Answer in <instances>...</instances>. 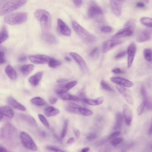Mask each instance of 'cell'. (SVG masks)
<instances>
[{"label": "cell", "instance_id": "cell-61", "mask_svg": "<svg viewBox=\"0 0 152 152\" xmlns=\"http://www.w3.org/2000/svg\"><path fill=\"white\" fill-rule=\"evenodd\" d=\"M67 61H72V59L71 58L68 56H66L64 58Z\"/></svg>", "mask_w": 152, "mask_h": 152}, {"label": "cell", "instance_id": "cell-45", "mask_svg": "<svg viewBox=\"0 0 152 152\" xmlns=\"http://www.w3.org/2000/svg\"><path fill=\"white\" fill-rule=\"evenodd\" d=\"M146 103L143 102L138 107L137 109V113L139 115H140L142 113L144 107L146 106Z\"/></svg>", "mask_w": 152, "mask_h": 152}, {"label": "cell", "instance_id": "cell-63", "mask_svg": "<svg viewBox=\"0 0 152 152\" xmlns=\"http://www.w3.org/2000/svg\"><path fill=\"white\" fill-rule=\"evenodd\" d=\"M145 1V2H146V3H148V2H149V1H147H147Z\"/></svg>", "mask_w": 152, "mask_h": 152}, {"label": "cell", "instance_id": "cell-50", "mask_svg": "<svg viewBox=\"0 0 152 152\" xmlns=\"http://www.w3.org/2000/svg\"><path fill=\"white\" fill-rule=\"evenodd\" d=\"M0 64H2L5 62L4 53L2 51L0 50Z\"/></svg>", "mask_w": 152, "mask_h": 152}, {"label": "cell", "instance_id": "cell-11", "mask_svg": "<svg viewBox=\"0 0 152 152\" xmlns=\"http://www.w3.org/2000/svg\"><path fill=\"white\" fill-rule=\"evenodd\" d=\"M116 87L126 101L130 104H133V101L130 90L121 86L118 85L116 86Z\"/></svg>", "mask_w": 152, "mask_h": 152}, {"label": "cell", "instance_id": "cell-5", "mask_svg": "<svg viewBox=\"0 0 152 152\" xmlns=\"http://www.w3.org/2000/svg\"><path fill=\"white\" fill-rule=\"evenodd\" d=\"M16 132L15 128L12 125L9 123H5L1 129V139L6 141L13 140L16 135Z\"/></svg>", "mask_w": 152, "mask_h": 152}, {"label": "cell", "instance_id": "cell-1", "mask_svg": "<svg viewBox=\"0 0 152 152\" xmlns=\"http://www.w3.org/2000/svg\"><path fill=\"white\" fill-rule=\"evenodd\" d=\"M27 2L25 0L0 1V15L9 13L24 5Z\"/></svg>", "mask_w": 152, "mask_h": 152}, {"label": "cell", "instance_id": "cell-46", "mask_svg": "<svg viewBox=\"0 0 152 152\" xmlns=\"http://www.w3.org/2000/svg\"><path fill=\"white\" fill-rule=\"evenodd\" d=\"M46 148L48 150L54 152H65L62 150L52 146H48Z\"/></svg>", "mask_w": 152, "mask_h": 152}, {"label": "cell", "instance_id": "cell-55", "mask_svg": "<svg viewBox=\"0 0 152 152\" xmlns=\"http://www.w3.org/2000/svg\"><path fill=\"white\" fill-rule=\"evenodd\" d=\"M18 60L20 62H24L27 60V58L26 56L23 55L19 57Z\"/></svg>", "mask_w": 152, "mask_h": 152}, {"label": "cell", "instance_id": "cell-21", "mask_svg": "<svg viewBox=\"0 0 152 152\" xmlns=\"http://www.w3.org/2000/svg\"><path fill=\"white\" fill-rule=\"evenodd\" d=\"M123 109L125 122L127 125H130L131 124L132 118V111L126 104H124L123 105Z\"/></svg>", "mask_w": 152, "mask_h": 152}, {"label": "cell", "instance_id": "cell-29", "mask_svg": "<svg viewBox=\"0 0 152 152\" xmlns=\"http://www.w3.org/2000/svg\"><path fill=\"white\" fill-rule=\"evenodd\" d=\"M44 113L46 116L49 117L58 114L60 113V111L58 109L51 106L45 108L44 110Z\"/></svg>", "mask_w": 152, "mask_h": 152}, {"label": "cell", "instance_id": "cell-4", "mask_svg": "<svg viewBox=\"0 0 152 152\" xmlns=\"http://www.w3.org/2000/svg\"><path fill=\"white\" fill-rule=\"evenodd\" d=\"M28 14L25 12L13 13L7 15L4 17L5 22L11 25H19L26 22Z\"/></svg>", "mask_w": 152, "mask_h": 152}, {"label": "cell", "instance_id": "cell-20", "mask_svg": "<svg viewBox=\"0 0 152 152\" xmlns=\"http://www.w3.org/2000/svg\"><path fill=\"white\" fill-rule=\"evenodd\" d=\"M110 80L113 82L118 85L130 87L133 86L134 83L132 81L126 79L118 77H113L110 78Z\"/></svg>", "mask_w": 152, "mask_h": 152}, {"label": "cell", "instance_id": "cell-58", "mask_svg": "<svg viewBox=\"0 0 152 152\" xmlns=\"http://www.w3.org/2000/svg\"><path fill=\"white\" fill-rule=\"evenodd\" d=\"M0 152H9L5 148L1 146L0 147Z\"/></svg>", "mask_w": 152, "mask_h": 152}, {"label": "cell", "instance_id": "cell-27", "mask_svg": "<svg viewBox=\"0 0 152 152\" xmlns=\"http://www.w3.org/2000/svg\"><path fill=\"white\" fill-rule=\"evenodd\" d=\"M86 104L91 105H97L101 104L104 101L103 97H100L95 99L85 98L83 100Z\"/></svg>", "mask_w": 152, "mask_h": 152}, {"label": "cell", "instance_id": "cell-47", "mask_svg": "<svg viewBox=\"0 0 152 152\" xmlns=\"http://www.w3.org/2000/svg\"><path fill=\"white\" fill-rule=\"evenodd\" d=\"M127 52L125 51H121L118 53L115 56L116 59L121 58L124 57L126 54Z\"/></svg>", "mask_w": 152, "mask_h": 152}, {"label": "cell", "instance_id": "cell-18", "mask_svg": "<svg viewBox=\"0 0 152 152\" xmlns=\"http://www.w3.org/2000/svg\"><path fill=\"white\" fill-rule=\"evenodd\" d=\"M57 22L58 28L61 34L65 36H70L71 30L67 25L60 18L57 19Z\"/></svg>", "mask_w": 152, "mask_h": 152}, {"label": "cell", "instance_id": "cell-39", "mask_svg": "<svg viewBox=\"0 0 152 152\" xmlns=\"http://www.w3.org/2000/svg\"><path fill=\"white\" fill-rule=\"evenodd\" d=\"M68 125V121L67 120H65L64 122L63 128L60 135L61 138H63L65 137L67 132Z\"/></svg>", "mask_w": 152, "mask_h": 152}, {"label": "cell", "instance_id": "cell-40", "mask_svg": "<svg viewBox=\"0 0 152 152\" xmlns=\"http://www.w3.org/2000/svg\"><path fill=\"white\" fill-rule=\"evenodd\" d=\"M100 83L101 87L103 89L109 91H113V89L104 80H102Z\"/></svg>", "mask_w": 152, "mask_h": 152}, {"label": "cell", "instance_id": "cell-36", "mask_svg": "<svg viewBox=\"0 0 152 152\" xmlns=\"http://www.w3.org/2000/svg\"><path fill=\"white\" fill-rule=\"evenodd\" d=\"M143 54L145 59L148 61L152 60V50L150 48L145 49L143 51Z\"/></svg>", "mask_w": 152, "mask_h": 152}, {"label": "cell", "instance_id": "cell-62", "mask_svg": "<svg viewBox=\"0 0 152 152\" xmlns=\"http://www.w3.org/2000/svg\"><path fill=\"white\" fill-rule=\"evenodd\" d=\"M148 133L150 134H152V123L151 126L148 130Z\"/></svg>", "mask_w": 152, "mask_h": 152}, {"label": "cell", "instance_id": "cell-9", "mask_svg": "<svg viewBox=\"0 0 152 152\" xmlns=\"http://www.w3.org/2000/svg\"><path fill=\"white\" fill-rule=\"evenodd\" d=\"M28 58L31 62L37 64L48 63L50 58L49 56L43 54L30 55Z\"/></svg>", "mask_w": 152, "mask_h": 152}, {"label": "cell", "instance_id": "cell-43", "mask_svg": "<svg viewBox=\"0 0 152 152\" xmlns=\"http://www.w3.org/2000/svg\"><path fill=\"white\" fill-rule=\"evenodd\" d=\"M123 140L121 137H117L114 138L110 142L111 144L113 146H116L121 143Z\"/></svg>", "mask_w": 152, "mask_h": 152}, {"label": "cell", "instance_id": "cell-64", "mask_svg": "<svg viewBox=\"0 0 152 152\" xmlns=\"http://www.w3.org/2000/svg\"><path fill=\"white\" fill-rule=\"evenodd\" d=\"M151 149H152V145H151Z\"/></svg>", "mask_w": 152, "mask_h": 152}, {"label": "cell", "instance_id": "cell-28", "mask_svg": "<svg viewBox=\"0 0 152 152\" xmlns=\"http://www.w3.org/2000/svg\"><path fill=\"white\" fill-rule=\"evenodd\" d=\"M34 68V66L32 64H26L20 67V71L23 75H27L32 72Z\"/></svg>", "mask_w": 152, "mask_h": 152}, {"label": "cell", "instance_id": "cell-25", "mask_svg": "<svg viewBox=\"0 0 152 152\" xmlns=\"http://www.w3.org/2000/svg\"><path fill=\"white\" fill-rule=\"evenodd\" d=\"M7 102L10 105L16 109L22 111H25L26 110V107L24 106L11 97L8 98Z\"/></svg>", "mask_w": 152, "mask_h": 152}, {"label": "cell", "instance_id": "cell-59", "mask_svg": "<svg viewBox=\"0 0 152 152\" xmlns=\"http://www.w3.org/2000/svg\"><path fill=\"white\" fill-rule=\"evenodd\" d=\"M67 81V80L65 79H58L57 81V82L59 83H62L66 82Z\"/></svg>", "mask_w": 152, "mask_h": 152}, {"label": "cell", "instance_id": "cell-19", "mask_svg": "<svg viewBox=\"0 0 152 152\" xmlns=\"http://www.w3.org/2000/svg\"><path fill=\"white\" fill-rule=\"evenodd\" d=\"M0 120L1 121L4 117L11 119L14 115V113L12 109L7 106H1L0 108Z\"/></svg>", "mask_w": 152, "mask_h": 152}, {"label": "cell", "instance_id": "cell-23", "mask_svg": "<svg viewBox=\"0 0 152 152\" xmlns=\"http://www.w3.org/2000/svg\"><path fill=\"white\" fill-rule=\"evenodd\" d=\"M133 31L127 28H123L112 37V39L129 37L133 34Z\"/></svg>", "mask_w": 152, "mask_h": 152}, {"label": "cell", "instance_id": "cell-3", "mask_svg": "<svg viewBox=\"0 0 152 152\" xmlns=\"http://www.w3.org/2000/svg\"><path fill=\"white\" fill-rule=\"evenodd\" d=\"M72 27L77 34L85 42L92 43L96 40V37L88 31L75 20L72 22Z\"/></svg>", "mask_w": 152, "mask_h": 152}, {"label": "cell", "instance_id": "cell-48", "mask_svg": "<svg viewBox=\"0 0 152 152\" xmlns=\"http://www.w3.org/2000/svg\"><path fill=\"white\" fill-rule=\"evenodd\" d=\"M120 134V132L119 131L115 132L111 134L108 138L109 139H114L119 136Z\"/></svg>", "mask_w": 152, "mask_h": 152}, {"label": "cell", "instance_id": "cell-42", "mask_svg": "<svg viewBox=\"0 0 152 152\" xmlns=\"http://www.w3.org/2000/svg\"><path fill=\"white\" fill-rule=\"evenodd\" d=\"M99 53V48L98 47H96L93 49L89 55L91 57L96 58L98 57Z\"/></svg>", "mask_w": 152, "mask_h": 152}, {"label": "cell", "instance_id": "cell-60", "mask_svg": "<svg viewBox=\"0 0 152 152\" xmlns=\"http://www.w3.org/2000/svg\"><path fill=\"white\" fill-rule=\"evenodd\" d=\"M90 148L89 147H86L82 149L81 152H88Z\"/></svg>", "mask_w": 152, "mask_h": 152}, {"label": "cell", "instance_id": "cell-49", "mask_svg": "<svg viewBox=\"0 0 152 152\" xmlns=\"http://www.w3.org/2000/svg\"><path fill=\"white\" fill-rule=\"evenodd\" d=\"M96 137V134L94 133H90L86 137L87 139L88 140H92L95 139Z\"/></svg>", "mask_w": 152, "mask_h": 152}, {"label": "cell", "instance_id": "cell-2", "mask_svg": "<svg viewBox=\"0 0 152 152\" xmlns=\"http://www.w3.org/2000/svg\"><path fill=\"white\" fill-rule=\"evenodd\" d=\"M34 15L45 32H48L50 30L52 20L50 15L48 11L44 9H38L35 11Z\"/></svg>", "mask_w": 152, "mask_h": 152}, {"label": "cell", "instance_id": "cell-16", "mask_svg": "<svg viewBox=\"0 0 152 152\" xmlns=\"http://www.w3.org/2000/svg\"><path fill=\"white\" fill-rule=\"evenodd\" d=\"M152 31L149 29H145L141 31L138 34L136 40L139 42L148 41L151 38Z\"/></svg>", "mask_w": 152, "mask_h": 152}, {"label": "cell", "instance_id": "cell-31", "mask_svg": "<svg viewBox=\"0 0 152 152\" xmlns=\"http://www.w3.org/2000/svg\"><path fill=\"white\" fill-rule=\"evenodd\" d=\"M0 43L1 44L6 40L9 37L7 29L5 26H3L1 29Z\"/></svg>", "mask_w": 152, "mask_h": 152}, {"label": "cell", "instance_id": "cell-14", "mask_svg": "<svg viewBox=\"0 0 152 152\" xmlns=\"http://www.w3.org/2000/svg\"><path fill=\"white\" fill-rule=\"evenodd\" d=\"M70 55L74 60L78 64L83 72H87L88 71V66L83 59L78 54L71 52Z\"/></svg>", "mask_w": 152, "mask_h": 152}, {"label": "cell", "instance_id": "cell-12", "mask_svg": "<svg viewBox=\"0 0 152 152\" xmlns=\"http://www.w3.org/2000/svg\"><path fill=\"white\" fill-rule=\"evenodd\" d=\"M76 81H72L65 84H61L58 86L56 89V92L58 95L66 93L72 88L77 83Z\"/></svg>", "mask_w": 152, "mask_h": 152}, {"label": "cell", "instance_id": "cell-15", "mask_svg": "<svg viewBox=\"0 0 152 152\" xmlns=\"http://www.w3.org/2000/svg\"><path fill=\"white\" fill-rule=\"evenodd\" d=\"M137 50L136 45L132 43L129 45L127 50L128 55L127 58V66L129 68L132 65L134 58Z\"/></svg>", "mask_w": 152, "mask_h": 152}, {"label": "cell", "instance_id": "cell-53", "mask_svg": "<svg viewBox=\"0 0 152 152\" xmlns=\"http://www.w3.org/2000/svg\"><path fill=\"white\" fill-rule=\"evenodd\" d=\"M136 6L138 8H143L145 7V5L143 2L141 1H139L136 4Z\"/></svg>", "mask_w": 152, "mask_h": 152}, {"label": "cell", "instance_id": "cell-33", "mask_svg": "<svg viewBox=\"0 0 152 152\" xmlns=\"http://www.w3.org/2000/svg\"><path fill=\"white\" fill-rule=\"evenodd\" d=\"M31 103L33 104L38 106H42L45 104V100L40 97H36L31 100Z\"/></svg>", "mask_w": 152, "mask_h": 152}, {"label": "cell", "instance_id": "cell-56", "mask_svg": "<svg viewBox=\"0 0 152 152\" xmlns=\"http://www.w3.org/2000/svg\"><path fill=\"white\" fill-rule=\"evenodd\" d=\"M73 131L74 133L75 137L76 138H78L80 136V133L79 131L75 128H74L73 129Z\"/></svg>", "mask_w": 152, "mask_h": 152}, {"label": "cell", "instance_id": "cell-6", "mask_svg": "<svg viewBox=\"0 0 152 152\" xmlns=\"http://www.w3.org/2000/svg\"><path fill=\"white\" fill-rule=\"evenodd\" d=\"M65 109L68 112L86 116H89L93 114V112L91 110L72 102L67 103L65 106Z\"/></svg>", "mask_w": 152, "mask_h": 152}, {"label": "cell", "instance_id": "cell-38", "mask_svg": "<svg viewBox=\"0 0 152 152\" xmlns=\"http://www.w3.org/2000/svg\"><path fill=\"white\" fill-rule=\"evenodd\" d=\"M135 26V21L134 19H131L126 22L124 25V28H127L133 31Z\"/></svg>", "mask_w": 152, "mask_h": 152}, {"label": "cell", "instance_id": "cell-37", "mask_svg": "<svg viewBox=\"0 0 152 152\" xmlns=\"http://www.w3.org/2000/svg\"><path fill=\"white\" fill-rule=\"evenodd\" d=\"M61 64V62L53 58H50L48 65L50 67L55 68L60 66Z\"/></svg>", "mask_w": 152, "mask_h": 152}, {"label": "cell", "instance_id": "cell-10", "mask_svg": "<svg viewBox=\"0 0 152 152\" xmlns=\"http://www.w3.org/2000/svg\"><path fill=\"white\" fill-rule=\"evenodd\" d=\"M122 41L119 39H112L104 41L102 45V50L103 53H105L116 46L120 45Z\"/></svg>", "mask_w": 152, "mask_h": 152}, {"label": "cell", "instance_id": "cell-8", "mask_svg": "<svg viewBox=\"0 0 152 152\" xmlns=\"http://www.w3.org/2000/svg\"><path fill=\"white\" fill-rule=\"evenodd\" d=\"M103 14L101 8L94 1H91L88 11V15L90 18H94L99 17Z\"/></svg>", "mask_w": 152, "mask_h": 152}, {"label": "cell", "instance_id": "cell-26", "mask_svg": "<svg viewBox=\"0 0 152 152\" xmlns=\"http://www.w3.org/2000/svg\"><path fill=\"white\" fill-rule=\"evenodd\" d=\"M5 72L9 77L11 80H15L16 78V72L11 65H8L6 66Z\"/></svg>", "mask_w": 152, "mask_h": 152}, {"label": "cell", "instance_id": "cell-51", "mask_svg": "<svg viewBox=\"0 0 152 152\" xmlns=\"http://www.w3.org/2000/svg\"><path fill=\"white\" fill-rule=\"evenodd\" d=\"M112 72L116 74H121L124 73V72L119 68H116L113 69Z\"/></svg>", "mask_w": 152, "mask_h": 152}, {"label": "cell", "instance_id": "cell-35", "mask_svg": "<svg viewBox=\"0 0 152 152\" xmlns=\"http://www.w3.org/2000/svg\"><path fill=\"white\" fill-rule=\"evenodd\" d=\"M140 93L143 102L146 103V105L150 103L151 102L149 101L146 90L145 86H142L141 87Z\"/></svg>", "mask_w": 152, "mask_h": 152}, {"label": "cell", "instance_id": "cell-13", "mask_svg": "<svg viewBox=\"0 0 152 152\" xmlns=\"http://www.w3.org/2000/svg\"><path fill=\"white\" fill-rule=\"evenodd\" d=\"M124 1L110 0V4L113 13L117 17H119L121 14L122 7Z\"/></svg>", "mask_w": 152, "mask_h": 152}, {"label": "cell", "instance_id": "cell-22", "mask_svg": "<svg viewBox=\"0 0 152 152\" xmlns=\"http://www.w3.org/2000/svg\"><path fill=\"white\" fill-rule=\"evenodd\" d=\"M41 37L43 40L48 44H55L58 42L56 36L48 32L44 31L42 33Z\"/></svg>", "mask_w": 152, "mask_h": 152}, {"label": "cell", "instance_id": "cell-17", "mask_svg": "<svg viewBox=\"0 0 152 152\" xmlns=\"http://www.w3.org/2000/svg\"><path fill=\"white\" fill-rule=\"evenodd\" d=\"M17 116L19 118L30 126L34 127L37 126V124L36 121L31 115L24 113H18Z\"/></svg>", "mask_w": 152, "mask_h": 152}, {"label": "cell", "instance_id": "cell-34", "mask_svg": "<svg viewBox=\"0 0 152 152\" xmlns=\"http://www.w3.org/2000/svg\"><path fill=\"white\" fill-rule=\"evenodd\" d=\"M140 23L143 25L152 28V18L143 17L140 19Z\"/></svg>", "mask_w": 152, "mask_h": 152}, {"label": "cell", "instance_id": "cell-24", "mask_svg": "<svg viewBox=\"0 0 152 152\" xmlns=\"http://www.w3.org/2000/svg\"><path fill=\"white\" fill-rule=\"evenodd\" d=\"M43 73L42 72H37L34 75L31 76L28 79L30 83L34 86L37 85L42 78Z\"/></svg>", "mask_w": 152, "mask_h": 152}, {"label": "cell", "instance_id": "cell-44", "mask_svg": "<svg viewBox=\"0 0 152 152\" xmlns=\"http://www.w3.org/2000/svg\"><path fill=\"white\" fill-rule=\"evenodd\" d=\"M112 28L108 26H104L100 28V31L105 33H109L112 32L113 31Z\"/></svg>", "mask_w": 152, "mask_h": 152}, {"label": "cell", "instance_id": "cell-54", "mask_svg": "<svg viewBox=\"0 0 152 152\" xmlns=\"http://www.w3.org/2000/svg\"><path fill=\"white\" fill-rule=\"evenodd\" d=\"M57 101V99L54 97H51L49 99V102L52 104H53L56 103Z\"/></svg>", "mask_w": 152, "mask_h": 152}, {"label": "cell", "instance_id": "cell-52", "mask_svg": "<svg viewBox=\"0 0 152 152\" xmlns=\"http://www.w3.org/2000/svg\"><path fill=\"white\" fill-rule=\"evenodd\" d=\"M73 2L75 5L77 7H80L83 3L82 0H73Z\"/></svg>", "mask_w": 152, "mask_h": 152}, {"label": "cell", "instance_id": "cell-32", "mask_svg": "<svg viewBox=\"0 0 152 152\" xmlns=\"http://www.w3.org/2000/svg\"><path fill=\"white\" fill-rule=\"evenodd\" d=\"M123 116L121 113H117L116 115V122L114 126V129H117L120 128L123 122Z\"/></svg>", "mask_w": 152, "mask_h": 152}, {"label": "cell", "instance_id": "cell-41", "mask_svg": "<svg viewBox=\"0 0 152 152\" xmlns=\"http://www.w3.org/2000/svg\"><path fill=\"white\" fill-rule=\"evenodd\" d=\"M39 118L42 124L47 128H50L49 124L45 117L40 114L38 115Z\"/></svg>", "mask_w": 152, "mask_h": 152}, {"label": "cell", "instance_id": "cell-7", "mask_svg": "<svg viewBox=\"0 0 152 152\" xmlns=\"http://www.w3.org/2000/svg\"><path fill=\"white\" fill-rule=\"evenodd\" d=\"M19 137L23 146L28 150L33 151L37 150V147L31 137L25 132H21Z\"/></svg>", "mask_w": 152, "mask_h": 152}, {"label": "cell", "instance_id": "cell-57", "mask_svg": "<svg viewBox=\"0 0 152 152\" xmlns=\"http://www.w3.org/2000/svg\"><path fill=\"white\" fill-rule=\"evenodd\" d=\"M75 139L73 137H71L69 138L67 141V143L68 144H71L74 142Z\"/></svg>", "mask_w": 152, "mask_h": 152}, {"label": "cell", "instance_id": "cell-30", "mask_svg": "<svg viewBox=\"0 0 152 152\" xmlns=\"http://www.w3.org/2000/svg\"><path fill=\"white\" fill-rule=\"evenodd\" d=\"M59 95L60 98L64 100L78 101L81 100L79 97L66 93Z\"/></svg>", "mask_w": 152, "mask_h": 152}]
</instances>
